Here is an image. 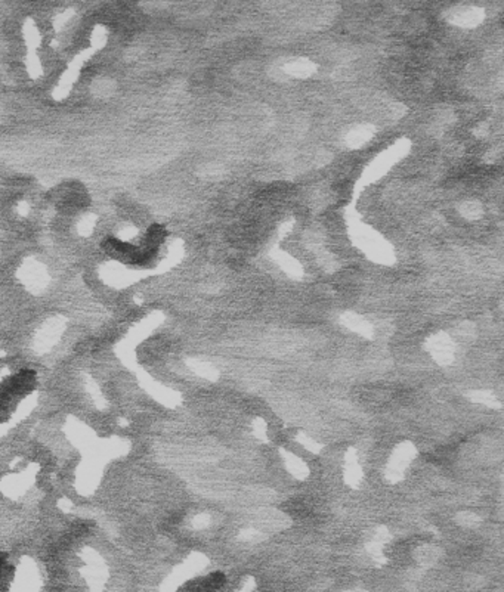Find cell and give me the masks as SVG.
I'll use <instances>...</instances> for the list:
<instances>
[{
	"instance_id": "1",
	"label": "cell",
	"mask_w": 504,
	"mask_h": 592,
	"mask_svg": "<svg viewBox=\"0 0 504 592\" xmlns=\"http://www.w3.org/2000/svg\"><path fill=\"white\" fill-rule=\"evenodd\" d=\"M38 384V372L30 368H21L0 381V424L13 418L21 402L33 395Z\"/></svg>"
},
{
	"instance_id": "2",
	"label": "cell",
	"mask_w": 504,
	"mask_h": 592,
	"mask_svg": "<svg viewBox=\"0 0 504 592\" xmlns=\"http://www.w3.org/2000/svg\"><path fill=\"white\" fill-rule=\"evenodd\" d=\"M165 235L166 230L160 225H153L147 232L142 246H132V244L123 243L116 238H107L104 243V248L108 255L112 256L114 259L121 260L123 264L144 266L153 259L154 253L165 239Z\"/></svg>"
},
{
	"instance_id": "3",
	"label": "cell",
	"mask_w": 504,
	"mask_h": 592,
	"mask_svg": "<svg viewBox=\"0 0 504 592\" xmlns=\"http://www.w3.org/2000/svg\"><path fill=\"white\" fill-rule=\"evenodd\" d=\"M14 576H15V568L9 563L8 552H0V592H9Z\"/></svg>"
},
{
	"instance_id": "4",
	"label": "cell",
	"mask_w": 504,
	"mask_h": 592,
	"mask_svg": "<svg viewBox=\"0 0 504 592\" xmlns=\"http://www.w3.org/2000/svg\"><path fill=\"white\" fill-rule=\"evenodd\" d=\"M215 588L212 587L209 579H202L200 582H190V584L184 585L179 592H213Z\"/></svg>"
}]
</instances>
